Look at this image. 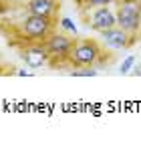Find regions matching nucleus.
Here are the masks:
<instances>
[{
    "mask_svg": "<svg viewBox=\"0 0 141 157\" xmlns=\"http://www.w3.org/2000/svg\"><path fill=\"white\" fill-rule=\"evenodd\" d=\"M20 48V59L26 63L32 69H38L42 65H49V55H46V48L42 42H28Z\"/></svg>",
    "mask_w": 141,
    "mask_h": 157,
    "instance_id": "7",
    "label": "nucleus"
},
{
    "mask_svg": "<svg viewBox=\"0 0 141 157\" xmlns=\"http://www.w3.org/2000/svg\"><path fill=\"white\" fill-rule=\"evenodd\" d=\"M61 24H63L65 28H69L71 33H75V26H73V24H71V20H69V18H63V20H61Z\"/></svg>",
    "mask_w": 141,
    "mask_h": 157,
    "instance_id": "12",
    "label": "nucleus"
},
{
    "mask_svg": "<svg viewBox=\"0 0 141 157\" xmlns=\"http://www.w3.org/2000/svg\"><path fill=\"white\" fill-rule=\"evenodd\" d=\"M133 73H135V75H139V77H141V65H139V67H137V69H135V71H133Z\"/></svg>",
    "mask_w": 141,
    "mask_h": 157,
    "instance_id": "13",
    "label": "nucleus"
},
{
    "mask_svg": "<svg viewBox=\"0 0 141 157\" xmlns=\"http://www.w3.org/2000/svg\"><path fill=\"white\" fill-rule=\"evenodd\" d=\"M115 0H75V4L79 6V12L83 10H91V8H99V6H111Z\"/></svg>",
    "mask_w": 141,
    "mask_h": 157,
    "instance_id": "9",
    "label": "nucleus"
},
{
    "mask_svg": "<svg viewBox=\"0 0 141 157\" xmlns=\"http://www.w3.org/2000/svg\"><path fill=\"white\" fill-rule=\"evenodd\" d=\"M139 36H141V24H139Z\"/></svg>",
    "mask_w": 141,
    "mask_h": 157,
    "instance_id": "14",
    "label": "nucleus"
},
{
    "mask_svg": "<svg viewBox=\"0 0 141 157\" xmlns=\"http://www.w3.org/2000/svg\"><path fill=\"white\" fill-rule=\"evenodd\" d=\"M103 48L99 46V42L93 38H75L71 52H69L67 65L79 69V67H95L101 59H103Z\"/></svg>",
    "mask_w": 141,
    "mask_h": 157,
    "instance_id": "1",
    "label": "nucleus"
},
{
    "mask_svg": "<svg viewBox=\"0 0 141 157\" xmlns=\"http://www.w3.org/2000/svg\"><path fill=\"white\" fill-rule=\"evenodd\" d=\"M71 77H97V71L93 67H79V69L69 71Z\"/></svg>",
    "mask_w": 141,
    "mask_h": 157,
    "instance_id": "10",
    "label": "nucleus"
},
{
    "mask_svg": "<svg viewBox=\"0 0 141 157\" xmlns=\"http://www.w3.org/2000/svg\"><path fill=\"white\" fill-rule=\"evenodd\" d=\"M101 38H103V42L107 46H111V48H115V51H125V48H129V46H133L137 42L135 34L127 33V30H123V28H119L117 24L111 28H107V30H103V33H99Z\"/></svg>",
    "mask_w": 141,
    "mask_h": 157,
    "instance_id": "6",
    "label": "nucleus"
},
{
    "mask_svg": "<svg viewBox=\"0 0 141 157\" xmlns=\"http://www.w3.org/2000/svg\"><path fill=\"white\" fill-rule=\"evenodd\" d=\"M59 0H28L26 10L28 14H38V16H49L57 18L59 16Z\"/></svg>",
    "mask_w": 141,
    "mask_h": 157,
    "instance_id": "8",
    "label": "nucleus"
},
{
    "mask_svg": "<svg viewBox=\"0 0 141 157\" xmlns=\"http://www.w3.org/2000/svg\"><path fill=\"white\" fill-rule=\"evenodd\" d=\"M81 18L85 22L87 28H91L95 33H103L107 28L115 26L117 18H115V12L109 6H99V8H91V10H83Z\"/></svg>",
    "mask_w": 141,
    "mask_h": 157,
    "instance_id": "5",
    "label": "nucleus"
},
{
    "mask_svg": "<svg viewBox=\"0 0 141 157\" xmlns=\"http://www.w3.org/2000/svg\"><path fill=\"white\" fill-rule=\"evenodd\" d=\"M133 65H135V59H133V56H127V59L123 60V65H121V75H127L129 71L133 69Z\"/></svg>",
    "mask_w": 141,
    "mask_h": 157,
    "instance_id": "11",
    "label": "nucleus"
},
{
    "mask_svg": "<svg viewBox=\"0 0 141 157\" xmlns=\"http://www.w3.org/2000/svg\"><path fill=\"white\" fill-rule=\"evenodd\" d=\"M75 38L71 34L65 33H50L49 36L42 40L46 48V55H49V65L50 67H63L67 65L69 52H71V46H73Z\"/></svg>",
    "mask_w": 141,
    "mask_h": 157,
    "instance_id": "4",
    "label": "nucleus"
},
{
    "mask_svg": "<svg viewBox=\"0 0 141 157\" xmlns=\"http://www.w3.org/2000/svg\"><path fill=\"white\" fill-rule=\"evenodd\" d=\"M55 26H57V18L38 16V14H26V16H24V20L20 22L22 40L42 42L50 33H55Z\"/></svg>",
    "mask_w": 141,
    "mask_h": 157,
    "instance_id": "3",
    "label": "nucleus"
},
{
    "mask_svg": "<svg viewBox=\"0 0 141 157\" xmlns=\"http://www.w3.org/2000/svg\"><path fill=\"white\" fill-rule=\"evenodd\" d=\"M115 18L117 26L139 36L141 24V0H115Z\"/></svg>",
    "mask_w": 141,
    "mask_h": 157,
    "instance_id": "2",
    "label": "nucleus"
}]
</instances>
